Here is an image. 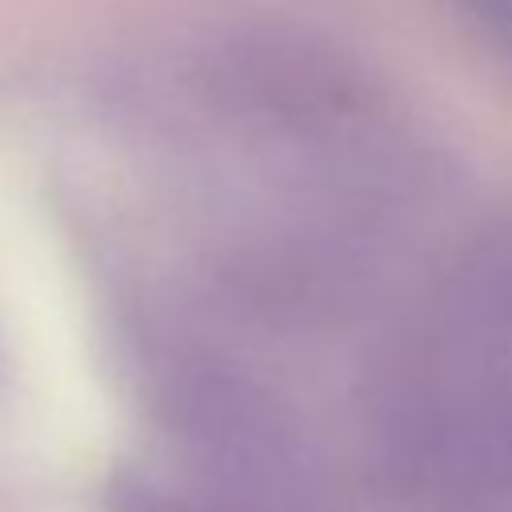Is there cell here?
Instances as JSON below:
<instances>
[{
    "mask_svg": "<svg viewBox=\"0 0 512 512\" xmlns=\"http://www.w3.org/2000/svg\"><path fill=\"white\" fill-rule=\"evenodd\" d=\"M104 504L108 512H232L208 496L172 488L168 480H156L148 472H116L108 480Z\"/></svg>",
    "mask_w": 512,
    "mask_h": 512,
    "instance_id": "6da1fadb",
    "label": "cell"
},
{
    "mask_svg": "<svg viewBox=\"0 0 512 512\" xmlns=\"http://www.w3.org/2000/svg\"><path fill=\"white\" fill-rule=\"evenodd\" d=\"M464 8L504 44V52H512V0H464Z\"/></svg>",
    "mask_w": 512,
    "mask_h": 512,
    "instance_id": "7a4b0ae2",
    "label": "cell"
}]
</instances>
